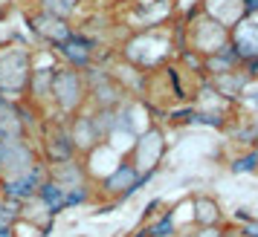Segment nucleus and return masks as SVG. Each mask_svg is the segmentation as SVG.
<instances>
[{"label": "nucleus", "mask_w": 258, "mask_h": 237, "mask_svg": "<svg viewBox=\"0 0 258 237\" xmlns=\"http://www.w3.org/2000/svg\"><path fill=\"white\" fill-rule=\"evenodd\" d=\"M0 237H12V228L9 225H0Z\"/></svg>", "instance_id": "6"}, {"label": "nucleus", "mask_w": 258, "mask_h": 237, "mask_svg": "<svg viewBox=\"0 0 258 237\" xmlns=\"http://www.w3.org/2000/svg\"><path fill=\"white\" fill-rule=\"evenodd\" d=\"M32 165V151L24 139H0V174L6 179L21 177Z\"/></svg>", "instance_id": "2"}, {"label": "nucleus", "mask_w": 258, "mask_h": 237, "mask_svg": "<svg viewBox=\"0 0 258 237\" xmlns=\"http://www.w3.org/2000/svg\"><path fill=\"white\" fill-rule=\"evenodd\" d=\"M49 95L52 101L61 107V110H76L79 101L84 95V84H82V75L76 70H58L52 72V81H49Z\"/></svg>", "instance_id": "1"}, {"label": "nucleus", "mask_w": 258, "mask_h": 237, "mask_svg": "<svg viewBox=\"0 0 258 237\" xmlns=\"http://www.w3.org/2000/svg\"><path fill=\"white\" fill-rule=\"evenodd\" d=\"M191 237H218V231H212V228H206V231H200V234H191Z\"/></svg>", "instance_id": "5"}, {"label": "nucleus", "mask_w": 258, "mask_h": 237, "mask_svg": "<svg viewBox=\"0 0 258 237\" xmlns=\"http://www.w3.org/2000/svg\"><path fill=\"white\" fill-rule=\"evenodd\" d=\"M44 3H47V12L55 15V18H64L79 6V0H44Z\"/></svg>", "instance_id": "4"}, {"label": "nucleus", "mask_w": 258, "mask_h": 237, "mask_svg": "<svg viewBox=\"0 0 258 237\" xmlns=\"http://www.w3.org/2000/svg\"><path fill=\"white\" fill-rule=\"evenodd\" d=\"M41 168H29L26 174L21 177H12L3 182V191H6V197H12V200H29V197H35L38 188H41Z\"/></svg>", "instance_id": "3"}]
</instances>
